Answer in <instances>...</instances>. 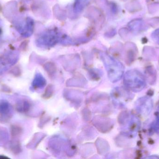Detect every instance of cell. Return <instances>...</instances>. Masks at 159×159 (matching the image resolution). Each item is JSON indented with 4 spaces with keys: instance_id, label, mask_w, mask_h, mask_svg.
<instances>
[{
    "instance_id": "8992f818",
    "label": "cell",
    "mask_w": 159,
    "mask_h": 159,
    "mask_svg": "<svg viewBox=\"0 0 159 159\" xmlns=\"http://www.w3.org/2000/svg\"><path fill=\"white\" fill-rule=\"evenodd\" d=\"M151 37L153 41L159 45V29L152 33Z\"/></svg>"
},
{
    "instance_id": "277c9868",
    "label": "cell",
    "mask_w": 159,
    "mask_h": 159,
    "mask_svg": "<svg viewBox=\"0 0 159 159\" xmlns=\"http://www.w3.org/2000/svg\"><path fill=\"white\" fill-rule=\"evenodd\" d=\"M34 22L33 20L30 18H27L23 27L20 30L21 35L24 37H29L32 35L34 31Z\"/></svg>"
},
{
    "instance_id": "6da1fadb",
    "label": "cell",
    "mask_w": 159,
    "mask_h": 159,
    "mask_svg": "<svg viewBox=\"0 0 159 159\" xmlns=\"http://www.w3.org/2000/svg\"><path fill=\"white\" fill-rule=\"evenodd\" d=\"M125 81L128 87L135 92L143 90L146 85L144 77L136 70L129 71L126 76Z\"/></svg>"
},
{
    "instance_id": "7a4b0ae2",
    "label": "cell",
    "mask_w": 159,
    "mask_h": 159,
    "mask_svg": "<svg viewBox=\"0 0 159 159\" xmlns=\"http://www.w3.org/2000/svg\"><path fill=\"white\" fill-rule=\"evenodd\" d=\"M59 39V34L57 32L50 30L39 37L37 39V44L42 46H52L57 44Z\"/></svg>"
},
{
    "instance_id": "3957f363",
    "label": "cell",
    "mask_w": 159,
    "mask_h": 159,
    "mask_svg": "<svg viewBox=\"0 0 159 159\" xmlns=\"http://www.w3.org/2000/svg\"><path fill=\"white\" fill-rule=\"evenodd\" d=\"M136 109L142 115H149L153 108L152 100L148 97H143L137 101Z\"/></svg>"
},
{
    "instance_id": "5b68a950",
    "label": "cell",
    "mask_w": 159,
    "mask_h": 159,
    "mask_svg": "<svg viewBox=\"0 0 159 159\" xmlns=\"http://www.w3.org/2000/svg\"><path fill=\"white\" fill-rule=\"evenodd\" d=\"M90 1V0H75L74 5L75 11L76 13H79L82 11Z\"/></svg>"
}]
</instances>
